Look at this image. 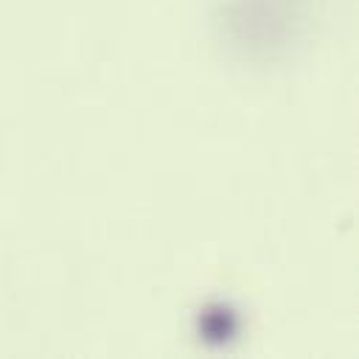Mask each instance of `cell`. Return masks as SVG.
Instances as JSON below:
<instances>
[{
    "instance_id": "1",
    "label": "cell",
    "mask_w": 359,
    "mask_h": 359,
    "mask_svg": "<svg viewBox=\"0 0 359 359\" xmlns=\"http://www.w3.org/2000/svg\"><path fill=\"white\" fill-rule=\"evenodd\" d=\"M244 20V34L250 42L247 45H261V34L264 25L269 45H283L286 36L292 39L294 25L303 22L300 20V6L297 0H230V11H227V22Z\"/></svg>"
}]
</instances>
